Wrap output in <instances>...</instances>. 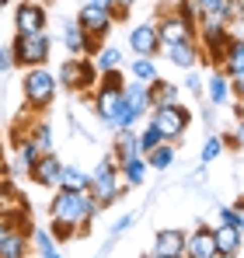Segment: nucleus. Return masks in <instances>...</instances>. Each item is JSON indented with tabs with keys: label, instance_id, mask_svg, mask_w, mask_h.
<instances>
[{
	"label": "nucleus",
	"instance_id": "nucleus-25",
	"mask_svg": "<svg viewBox=\"0 0 244 258\" xmlns=\"http://www.w3.org/2000/svg\"><path fill=\"white\" fill-rule=\"evenodd\" d=\"M115 157L119 161H126V157H136L140 154V136L133 133V129H119V136H115Z\"/></svg>",
	"mask_w": 244,
	"mask_h": 258
},
{
	"label": "nucleus",
	"instance_id": "nucleus-11",
	"mask_svg": "<svg viewBox=\"0 0 244 258\" xmlns=\"http://www.w3.org/2000/svg\"><path fill=\"white\" fill-rule=\"evenodd\" d=\"M241 227H230V223H216L213 227V244H216V258H237L241 255Z\"/></svg>",
	"mask_w": 244,
	"mask_h": 258
},
{
	"label": "nucleus",
	"instance_id": "nucleus-33",
	"mask_svg": "<svg viewBox=\"0 0 244 258\" xmlns=\"http://www.w3.org/2000/svg\"><path fill=\"white\" fill-rule=\"evenodd\" d=\"M136 0H115V11H112V21H122V18H129V7H133Z\"/></svg>",
	"mask_w": 244,
	"mask_h": 258
},
{
	"label": "nucleus",
	"instance_id": "nucleus-20",
	"mask_svg": "<svg viewBox=\"0 0 244 258\" xmlns=\"http://www.w3.org/2000/svg\"><path fill=\"white\" fill-rule=\"evenodd\" d=\"M206 84V98H209V105H223L227 98H230V77L223 74V70H213L209 74V81Z\"/></svg>",
	"mask_w": 244,
	"mask_h": 258
},
{
	"label": "nucleus",
	"instance_id": "nucleus-39",
	"mask_svg": "<svg viewBox=\"0 0 244 258\" xmlns=\"http://www.w3.org/2000/svg\"><path fill=\"white\" fill-rule=\"evenodd\" d=\"M133 220H136V216L129 213V216H122L119 223H115V227H112V234H122V230H126V227H133Z\"/></svg>",
	"mask_w": 244,
	"mask_h": 258
},
{
	"label": "nucleus",
	"instance_id": "nucleus-6",
	"mask_svg": "<svg viewBox=\"0 0 244 258\" xmlns=\"http://www.w3.org/2000/svg\"><path fill=\"white\" fill-rule=\"evenodd\" d=\"M150 122L161 129L164 143H174L178 136H185V129L192 122V112L181 101H174V105H154L150 108Z\"/></svg>",
	"mask_w": 244,
	"mask_h": 258
},
{
	"label": "nucleus",
	"instance_id": "nucleus-21",
	"mask_svg": "<svg viewBox=\"0 0 244 258\" xmlns=\"http://www.w3.org/2000/svg\"><path fill=\"white\" fill-rule=\"evenodd\" d=\"M28 251V230H7L0 241V258H25Z\"/></svg>",
	"mask_w": 244,
	"mask_h": 258
},
{
	"label": "nucleus",
	"instance_id": "nucleus-30",
	"mask_svg": "<svg viewBox=\"0 0 244 258\" xmlns=\"http://www.w3.org/2000/svg\"><path fill=\"white\" fill-rule=\"evenodd\" d=\"M199 7V18H216V21H227L223 11H227V0H196Z\"/></svg>",
	"mask_w": 244,
	"mask_h": 258
},
{
	"label": "nucleus",
	"instance_id": "nucleus-9",
	"mask_svg": "<svg viewBox=\"0 0 244 258\" xmlns=\"http://www.w3.org/2000/svg\"><path fill=\"white\" fill-rule=\"evenodd\" d=\"M77 25H81L84 32H87L94 42L101 45V39L112 32V25H115V21H112V11H105V7H94V4L87 0L81 11H77Z\"/></svg>",
	"mask_w": 244,
	"mask_h": 258
},
{
	"label": "nucleus",
	"instance_id": "nucleus-36",
	"mask_svg": "<svg viewBox=\"0 0 244 258\" xmlns=\"http://www.w3.org/2000/svg\"><path fill=\"white\" fill-rule=\"evenodd\" d=\"M7 70H14V59H11V45H7V49H0V74H7Z\"/></svg>",
	"mask_w": 244,
	"mask_h": 258
},
{
	"label": "nucleus",
	"instance_id": "nucleus-18",
	"mask_svg": "<svg viewBox=\"0 0 244 258\" xmlns=\"http://www.w3.org/2000/svg\"><path fill=\"white\" fill-rule=\"evenodd\" d=\"M147 94H150V108H154V105H174V101L181 98L178 84H171V81H164V77H154V81L147 84Z\"/></svg>",
	"mask_w": 244,
	"mask_h": 258
},
{
	"label": "nucleus",
	"instance_id": "nucleus-34",
	"mask_svg": "<svg viewBox=\"0 0 244 258\" xmlns=\"http://www.w3.org/2000/svg\"><path fill=\"white\" fill-rule=\"evenodd\" d=\"M185 74H189V77H185V87H189L192 94H199V91H203V81H199V74H196V70H185Z\"/></svg>",
	"mask_w": 244,
	"mask_h": 258
},
{
	"label": "nucleus",
	"instance_id": "nucleus-37",
	"mask_svg": "<svg viewBox=\"0 0 244 258\" xmlns=\"http://www.w3.org/2000/svg\"><path fill=\"white\" fill-rule=\"evenodd\" d=\"M234 147H244V119H237V129H234V136H227Z\"/></svg>",
	"mask_w": 244,
	"mask_h": 258
},
{
	"label": "nucleus",
	"instance_id": "nucleus-38",
	"mask_svg": "<svg viewBox=\"0 0 244 258\" xmlns=\"http://www.w3.org/2000/svg\"><path fill=\"white\" fill-rule=\"evenodd\" d=\"M220 223H230V227H237V216H234V206H223V210H220Z\"/></svg>",
	"mask_w": 244,
	"mask_h": 258
},
{
	"label": "nucleus",
	"instance_id": "nucleus-35",
	"mask_svg": "<svg viewBox=\"0 0 244 258\" xmlns=\"http://www.w3.org/2000/svg\"><path fill=\"white\" fill-rule=\"evenodd\" d=\"M230 91L237 94V101H244V70H241V74H234V77H230Z\"/></svg>",
	"mask_w": 244,
	"mask_h": 258
},
{
	"label": "nucleus",
	"instance_id": "nucleus-23",
	"mask_svg": "<svg viewBox=\"0 0 244 258\" xmlns=\"http://www.w3.org/2000/svg\"><path fill=\"white\" fill-rule=\"evenodd\" d=\"M216 70H223L227 77H234V74H241V70H244V42H241V39H230L227 52H223V63H220Z\"/></svg>",
	"mask_w": 244,
	"mask_h": 258
},
{
	"label": "nucleus",
	"instance_id": "nucleus-1",
	"mask_svg": "<svg viewBox=\"0 0 244 258\" xmlns=\"http://www.w3.org/2000/svg\"><path fill=\"white\" fill-rule=\"evenodd\" d=\"M56 196L49 199V220L52 223H70L77 234H87V227L98 216V199L91 192H74V188H52Z\"/></svg>",
	"mask_w": 244,
	"mask_h": 258
},
{
	"label": "nucleus",
	"instance_id": "nucleus-45",
	"mask_svg": "<svg viewBox=\"0 0 244 258\" xmlns=\"http://www.w3.org/2000/svg\"><path fill=\"white\" fill-rule=\"evenodd\" d=\"M174 258H185V255H174Z\"/></svg>",
	"mask_w": 244,
	"mask_h": 258
},
{
	"label": "nucleus",
	"instance_id": "nucleus-13",
	"mask_svg": "<svg viewBox=\"0 0 244 258\" xmlns=\"http://www.w3.org/2000/svg\"><path fill=\"white\" fill-rule=\"evenodd\" d=\"M63 45H67L70 56H94V52L101 49L77 21H67V25H63Z\"/></svg>",
	"mask_w": 244,
	"mask_h": 258
},
{
	"label": "nucleus",
	"instance_id": "nucleus-16",
	"mask_svg": "<svg viewBox=\"0 0 244 258\" xmlns=\"http://www.w3.org/2000/svg\"><path fill=\"white\" fill-rule=\"evenodd\" d=\"M185 258H216L213 227H196V230L185 237Z\"/></svg>",
	"mask_w": 244,
	"mask_h": 258
},
{
	"label": "nucleus",
	"instance_id": "nucleus-14",
	"mask_svg": "<svg viewBox=\"0 0 244 258\" xmlns=\"http://www.w3.org/2000/svg\"><path fill=\"white\" fill-rule=\"evenodd\" d=\"M59 171H63L59 157H56V154H45V157H39V161L32 164L28 178H32L35 185H42V188H59Z\"/></svg>",
	"mask_w": 244,
	"mask_h": 258
},
{
	"label": "nucleus",
	"instance_id": "nucleus-28",
	"mask_svg": "<svg viewBox=\"0 0 244 258\" xmlns=\"http://www.w3.org/2000/svg\"><path fill=\"white\" fill-rule=\"evenodd\" d=\"M129 74H133V81H143V84H150V81L157 77V63H154V56H140V59L129 67Z\"/></svg>",
	"mask_w": 244,
	"mask_h": 258
},
{
	"label": "nucleus",
	"instance_id": "nucleus-43",
	"mask_svg": "<svg viewBox=\"0 0 244 258\" xmlns=\"http://www.w3.org/2000/svg\"><path fill=\"white\" fill-rule=\"evenodd\" d=\"M42 258H63V255H59V251L52 248V251H42Z\"/></svg>",
	"mask_w": 244,
	"mask_h": 258
},
{
	"label": "nucleus",
	"instance_id": "nucleus-44",
	"mask_svg": "<svg viewBox=\"0 0 244 258\" xmlns=\"http://www.w3.org/2000/svg\"><path fill=\"white\" fill-rule=\"evenodd\" d=\"M150 258H161V255H150Z\"/></svg>",
	"mask_w": 244,
	"mask_h": 258
},
{
	"label": "nucleus",
	"instance_id": "nucleus-22",
	"mask_svg": "<svg viewBox=\"0 0 244 258\" xmlns=\"http://www.w3.org/2000/svg\"><path fill=\"white\" fill-rule=\"evenodd\" d=\"M119 171H122L126 188H129V185H143V178H147V157H143V154L126 157V161H119Z\"/></svg>",
	"mask_w": 244,
	"mask_h": 258
},
{
	"label": "nucleus",
	"instance_id": "nucleus-26",
	"mask_svg": "<svg viewBox=\"0 0 244 258\" xmlns=\"http://www.w3.org/2000/svg\"><path fill=\"white\" fill-rule=\"evenodd\" d=\"M174 164V143H161L147 154V168H157V171H167Z\"/></svg>",
	"mask_w": 244,
	"mask_h": 258
},
{
	"label": "nucleus",
	"instance_id": "nucleus-40",
	"mask_svg": "<svg viewBox=\"0 0 244 258\" xmlns=\"http://www.w3.org/2000/svg\"><path fill=\"white\" fill-rule=\"evenodd\" d=\"M234 216H237V227L244 230V196L237 199V203H234Z\"/></svg>",
	"mask_w": 244,
	"mask_h": 258
},
{
	"label": "nucleus",
	"instance_id": "nucleus-15",
	"mask_svg": "<svg viewBox=\"0 0 244 258\" xmlns=\"http://www.w3.org/2000/svg\"><path fill=\"white\" fill-rule=\"evenodd\" d=\"M164 49H167V59H171L178 70H196V67H199V56H203V49H199V39L174 42V45H164Z\"/></svg>",
	"mask_w": 244,
	"mask_h": 258
},
{
	"label": "nucleus",
	"instance_id": "nucleus-42",
	"mask_svg": "<svg viewBox=\"0 0 244 258\" xmlns=\"http://www.w3.org/2000/svg\"><path fill=\"white\" fill-rule=\"evenodd\" d=\"M94 7H105V11H115V0H91Z\"/></svg>",
	"mask_w": 244,
	"mask_h": 258
},
{
	"label": "nucleus",
	"instance_id": "nucleus-19",
	"mask_svg": "<svg viewBox=\"0 0 244 258\" xmlns=\"http://www.w3.org/2000/svg\"><path fill=\"white\" fill-rule=\"evenodd\" d=\"M122 98H126V105L133 108V112H140V115H147L150 112V94H147V84L143 81H126V87H122Z\"/></svg>",
	"mask_w": 244,
	"mask_h": 258
},
{
	"label": "nucleus",
	"instance_id": "nucleus-3",
	"mask_svg": "<svg viewBox=\"0 0 244 258\" xmlns=\"http://www.w3.org/2000/svg\"><path fill=\"white\" fill-rule=\"evenodd\" d=\"M56 77L45 70V67H32V70H25V77H21V98H25V108L28 112H42V108H49L52 105V98H56Z\"/></svg>",
	"mask_w": 244,
	"mask_h": 258
},
{
	"label": "nucleus",
	"instance_id": "nucleus-12",
	"mask_svg": "<svg viewBox=\"0 0 244 258\" xmlns=\"http://www.w3.org/2000/svg\"><path fill=\"white\" fill-rule=\"evenodd\" d=\"M129 49H133L136 56H157V49H161L157 25H154V21H143V25H136V28L129 32Z\"/></svg>",
	"mask_w": 244,
	"mask_h": 258
},
{
	"label": "nucleus",
	"instance_id": "nucleus-41",
	"mask_svg": "<svg viewBox=\"0 0 244 258\" xmlns=\"http://www.w3.org/2000/svg\"><path fill=\"white\" fill-rule=\"evenodd\" d=\"M0 178H7V154H4V143H0Z\"/></svg>",
	"mask_w": 244,
	"mask_h": 258
},
{
	"label": "nucleus",
	"instance_id": "nucleus-27",
	"mask_svg": "<svg viewBox=\"0 0 244 258\" xmlns=\"http://www.w3.org/2000/svg\"><path fill=\"white\" fill-rule=\"evenodd\" d=\"M91 63L98 67V74H105V70H119L122 52L115 49V45H101V49L94 52V59H91Z\"/></svg>",
	"mask_w": 244,
	"mask_h": 258
},
{
	"label": "nucleus",
	"instance_id": "nucleus-24",
	"mask_svg": "<svg viewBox=\"0 0 244 258\" xmlns=\"http://www.w3.org/2000/svg\"><path fill=\"white\" fill-rule=\"evenodd\" d=\"M59 188H74V192H87L91 188V174L81 171V168H67L59 171Z\"/></svg>",
	"mask_w": 244,
	"mask_h": 258
},
{
	"label": "nucleus",
	"instance_id": "nucleus-29",
	"mask_svg": "<svg viewBox=\"0 0 244 258\" xmlns=\"http://www.w3.org/2000/svg\"><path fill=\"white\" fill-rule=\"evenodd\" d=\"M161 143H164L161 129L154 126V122H147V129H143V133H140V154H143V157H147V154H150V150H154V147H161Z\"/></svg>",
	"mask_w": 244,
	"mask_h": 258
},
{
	"label": "nucleus",
	"instance_id": "nucleus-32",
	"mask_svg": "<svg viewBox=\"0 0 244 258\" xmlns=\"http://www.w3.org/2000/svg\"><path fill=\"white\" fill-rule=\"evenodd\" d=\"M174 11H178L185 21H192V25L199 28V7H196V0H178V4H174Z\"/></svg>",
	"mask_w": 244,
	"mask_h": 258
},
{
	"label": "nucleus",
	"instance_id": "nucleus-7",
	"mask_svg": "<svg viewBox=\"0 0 244 258\" xmlns=\"http://www.w3.org/2000/svg\"><path fill=\"white\" fill-rule=\"evenodd\" d=\"M49 32V11L39 0H21L14 7V35H39Z\"/></svg>",
	"mask_w": 244,
	"mask_h": 258
},
{
	"label": "nucleus",
	"instance_id": "nucleus-10",
	"mask_svg": "<svg viewBox=\"0 0 244 258\" xmlns=\"http://www.w3.org/2000/svg\"><path fill=\"white\" fill-rule=\"evenodd\" d=\"M91 101H94V115L105 126H112V119L119 115V108H122V87H94Z\"/></svg>",
	"mask_w": 244,
	"mask_h": 258
},
{
	"label": "nucleus",
	"instance_id": "nucleus-46",
	"mask_svg": "<svg viewBox=\"0 0 244 258\" xmlns=\"http://www.w3.org/2000/svg\"><path fill=\"white\" fill-rule=\"evenodd\" d=\"M241 4H244V0H241Z\"/></svg>",
	"mask_w": 244,
	"mask_h": 258
},
{
	"label": "nucleus",
	"instance_id": "nucleus-4",
	"mask_svg": "<svg viewBox=\"0 0 244 258\" xmlns=\"http://www.w3.org/2000/svg\"><path fill=\"white\" fill-rule=\"evenodd\" d=\"M49 52H52L49 32H39V35H14V39H11V59H14V67H21V70L45 67V63H49Z\"/></svg>",
	"mask_w": 244,
	"mask_h": 258
},
{
	"label": "nucleus",
	"instance_id": "nucleus-17",
	"mask_svg": "<svg viewBox=\"0 0 244 258\" xmlns=\"http://www.w3.org/2000/svg\"><path fill=\"white\" fill-rule=\"evenodd\" d=\"M154 255H161V258L185 255V230H178V227L157 230V237H154Z\"/></svg>",
	"mask_w": 244,
	"mask_h": 258
},
{
	"label": "nucleus",
	"instance_id": "nucleus-31",
	"mask_svg": "<svg viewBox=\"0 0 244 258\" xmlns=\"http://www.w3.org/2000/svg\"><path fill=\"white\" fill-rule=\"evenodd\" d=\"M223 147H227V143H223V136H209V140L203 143V164H213V161L223 154Z\"/></svg>",
	"mask_w": 244,
	"mask_h": 258
},
{
	"label": "nucleus",
	"instance_id": "nucleus-8",
	"mask_svg": "<svg viewBox=\"0 0 244 258\" xmlns=\"http://www.w3.org/2000/svg\"><path fill=\"white\" fill-rule=\"evenodd\" d=\"M196 25L192 21H185L174 7L171 11H164L161 18H157V35H161V45H174V42H189V39H196Z\"/></svg>",
	"mask_w": 244,
	"mask_h": 258
},
{
	"label": "nucleus",
	"instance_id": "nucleus-2",
	"mask_svg": "<svg viewBox=\"0 0 244 258\" xmlns=\"http://www.w3.org/2000/svg\"><path fill=\"white\" fill-rule=\"evenodd\" d=\"M87 192L98 199V206H101V210L122 199V192H126V181H122V171H119V157H115V150H108V154L98 161V168L91 171V188H87Z\"/></svg>",
	"mask_w": 244,
	"mask_h": 258
},
{
	"label": "nucleus",
	"instance_id": "nucleus-5",
	"mask_svg": "<svg viewBox=\"0 0 244 258\" xmlns=\"http://www.w3.org/2000/svg\"><path fill=\"white\" fill-rule=\"evenodd\" d=\"M56 84L67 87L70 94H91L98 87V67L87 59V56H70L59 74H56Z\"/></svg>",
	"mask_w": 244,
	"mask_h": 258
}]
</instances>
